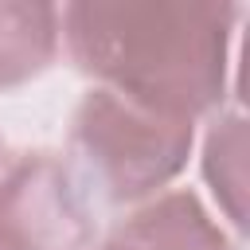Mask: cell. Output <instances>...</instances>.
Instances as JSON below:
<instances>
[{"mask_svg": "<svg viewBox=\"0 0 250 250\" xmlns=\"http://www.w3.org/2000/svg\"><path fill=\"white\" fill-rule=\"evenodd\" d=\"M238 8L195 0H86L59 12L82 74L152 113L195 121L227 98Z\"/></svg>", "mask_w": 250, "mask_h": 250, "instance_id": "6da1fadb", "label": "cell"}, {"mask_svg": "<svg viewBox=\"0 0 250 250\" xmlns=\"http://www.w3.org/2000/svg\"><path fill=\"white\" fill-rule=\"evenodd\" d=\"M195 141V121L152 113L113 90H86L70 117V148L109 203H137L172 184Z\"/></svg>", "mask_w": 250, "mask_h": 250, "instance_id": "7a4b0ae2", "label": "cell"}, {"mask_svg": "<svg viewBox=\"0 0 250 250\" xmlns=\"http://www.w3.org/2000/svg\"><path fill=\"white\" fill-rule=\"evenodd\" d=\"M94 215L59 152H20L0 172V250H94Z\"/></svg>", "mask_w": 250, "mask_h": 250, "instance_id": "3957f363", "label": "cell"}, {"mask_svg": "<svg viewBox=\"0 0 250 250\" xmlns=\"http://www.w3.org/2000/svg\"><path fill=\"white\" fill-rule=\"evenodd\" d=\"M109 242L125 250H234L223 227L188 188L160 191L148 203H141L129 219L113 227Z\"/></svg>", "mask_w": 250, "mask_h": 250, "instance_id": "277c9868", "label": "cell"}, {"mask_svg": "<svg viewBox=\"0 0 250 250\" xmlns=\"http://www.w3.org/2000/svg\"><path fill=\"white\" fill-rule=\"evenodd\" d=\"M59 8L31 0H0V90L39 78L59 55Z\"/></svg>", "mask_w": 250, "mask_h": 250, "instance_id": "5b68a950", "label": "cell"}, {"mask_svg": "<svg viewBox=\"0 0 250 250\" xmlns=\"http://www.w3.org/2000/svg\"><path fill=\"white\" fill-rule=\"evenodd\" d=\"M102 250H125V246H117V242H105V246H102Z\"/></svg>", "mask_w": 250, "mask_h": 250, "instance_id": "8992f818", "label": "cell"}]
</instances>
